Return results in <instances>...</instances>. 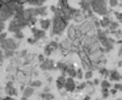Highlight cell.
I'll use <instances>...</instances> for the list:
<instances>
[{"instance_id": "obj_1", "label": "cell", "mask_w": 122, "mask_h": 100, "mask_svg": "<svg viewBox=\"0 0 122 100\" xmlns=\"http://www.w3.org/2000/svg\"><path fill=\"white\" fill-rule=\"evenodd\" d=\"M67 22H68V21H67L66 18H63L59 15H55L54 16V20L51 21V33L55 34V36L62 34L63 30L67 28Z\"/></svg>"}, {"instance_id": "obj_2", "label": "cell", "mask_w": 122, "mask_h": 100, "mask_svg": "<svg viewBox=\"0 0 122 100\" xmlns=\"http://www.w3.org/2000/svg\"><path fill=\"white\" fill-rule=\"evenodd\" d=\"M91 9L95 13L101 16L108 15V9H106V3L105 0H92L91 1Z\"/></svg>"}, {"instance_id": "obj_3", "label": "cell", "mask_w": 122, "mask_h": 100, "mask_svg": "<svg viewBox=\"0 0 122 100\" xmlns=\"http://www.w3.org/2000/svg\"><path fill=\"white\" fill-rule=\"evenodd\" d=\"M17 47H19V44H17V41L15 38H5L4 41L0 42V49L3 50H13V51H16Z\"/></svg>"}, {"instance_id": "obj_4", "label": "cell", "mask_w": 122, "mask_h": 100, "mask_svg": "<svg viewBox=\"0 0 122 100\" xmlns=\"http://www.w3.org/2000/svg\"><path fill=\"white\" fill-rule=\"evenodd\" d=\"M13 15H15L13 11L8 9L5 5H3V8L0 9V21H3V22H4V21L9 20L11 17H13Z\"/></svg>"}, {"instance_id": "obj_5", "label": "cell", "mask_w": 122, "mask_h": 100, "mask_svg": "<svg viewBox=\"0 0 122 100\" xmlns=\"http://www.w3.org/2000/svg\"><path fill=\"white\" fill-rule=\"evenodd\" d=\"M40 67H41V70H42V71H50V70H54V68H55V63H54L53 59L46 58V59L41 63Z\"/></svg>"}, {"instance_id": "obj_6", "label": "cell", "mask_w": 122, "mask_h": 100, "mask_svg": "<svg viewBox=\"0 0 122 100\" xmlns=\"http://www.w3.org/2000/svg\"><path fill=\"white\" fill-rule=\"evenodd\" d=\"M108 80L109 82H114V83H119V82L122 80V75L117 70H110L109 76H108Z\"/></svg>"}, {"instance_id": "obj_7", "label": "cell", "mask_w": 122, "mask_h": 100, "mask_svg": "<svg viewBox=\"0 0 122 100\" xmlns=\"http://www.w3.org/2000/svg\"><path fill=\"white\" fill-rule=\"evenodd\" d=\"M76 89V84L74 82V78H67L66 79V83H64V91L66 92H74Z\"/></svg>"}, {"instance_id": "obj_8", "label": "cell", "mask_w": 122, "mask_h": 100, "mask_svg": "<svg viewBox=\"0 0 122 100\" xmlns=\"http://www.w3.org/2000/svg\"><path fill=\"white\" fill-rule=\"evenodd\" d=\"M32 33H33V37H34L37 41H40V39H42V38H45V37H46V32L45 30L38 29V28H34V26L32 28Z\"/></svg>"}, {"instance_id": "obj_9", "label": "cell", "mask_w": 122, "mask_h": 100, "mask_svg": "<svg viewBox=\"0 0 122 100\" xmlns=\"http://www.w3.org/2000/svg\"><path fill=\"white\" fill-rule=\"evenodd\" d=\"M66 79H67L66 74H61V75H59L58 78H56L55 86H56V88H58L59 91H62V89L64 88V83H66Z\"/></svg>"}, {"instance_id": "obj_10", "label": "cell", "mask_w": 122, "mask_h": 100, "mask_svg": "<svg viewBox=\"0 0 122 100\" xmlns=\"http://www.w3.org/2000/svg\"><path fill=\"white\" fill-rule=\"evenodd\" d=\"M5 92H7V95L11 96V97H13V96H16V95H17V89L13 87V82H8V83H7Z\"/></svg>"}, {"instance_id": "obj_11", "label": "cell", "mask_w": 122, "mask_h": 100, "mask_svg": "<svg viewBox=\"0 0 122 100\" xmlns=\"http://www.w3.org/2000/svg\"><path fill=\"white\" fill-rule=\"evenodd\" d=\"M40 26L42 30H49V29H51V20H49V18H41L40 20Z\"/></svg>"}, {"instance_id": "obj_12", "label": "cell", "mask_w": 122, "mask_h": 100, "mask_svg": "<svg viewBox=\"0 0 122 100\" xmlns=\"http://www.w3.org/2000/svg\"><path fill=\"white\" fill-rule=\"evenodd\" d=\"M36 11V16H46L47 15V7L41 5V7H34Z\"/></svg>"}, {"instance_id": "obj_13", "label": "cell", "mask_w": 122, "mask_h": 100, "mask_svg": "<svg viewBox=\"0 0 122 100\" xmlns=\"http://www.w3.org/2000/svg\"><path fill=\"white\" fill-rule=\"evenodd\" d=\"M66 75H68L70 78H75V76H76V68H75L74 65H67Z\"/></svg>"}, {"instance_id": "obj_14", "label": "cell", "mask_w": 122, "mask_h": 100, "mask_svg": "<svg viewBox=\"0 0 122 100\" xmlns=\"http://www.w3.org/2000/svg\"><path fill=\"white\" fill-rule=\"evenodd\" d=\"M112 22V20L109 18V16L106 15V16H104L102 18H101V21H100V26L102 29H108L109 28V24Z\"/></svg>"}, {"instance_id": "obj_15", "label": "cell", "mask_w": 122, "mask_h": 100, "mask_svg": "<svg viewBox=\"0 0 122 100\" xmlns=\"http://www.w3.org/2000/svg\"><path fill=\"white\" fill-rule=\"evenodd\" d=\"M70 4H68V0H59L58 1V9L61 11H67L70 9Z\"/></svg>"}, {"instance_id": "obj_16", "label": "cell", "mask_w": 122, "mask_h": 100, "mask_svg": "<svg viewBox=\"0 0 122 100\" xmlns=\"http://www.w3.org/2000/svg\"><path fill=\"white\" fill-rule=\"evenodd\" d=\"M108 29H98L97 30V36H96V38L98 39V41H101V39H104V38H106V37H108Z\"/></svg>"}, {"instance_id": "obj_17", "label": "cell", "mask_w": 122, "mask_h": 100, "mask_svg": "<svg viewBox=\"0 0 122 100\" xmlns=\"http://www.w3.org/2000/svg\"><path fill=\"white\" fill-rule=\"evenodd\" d=\"M34 94V88H32V87H25L24 89H22V97H29L32 96V95Z\"/></svg>"}, {"instance_id": "obj_18", "label": "cell", "mask_w": 122, "mask_h": 100, "mask_svg": "<svg viewBox=\"0 0 122 100\" xmlns=\"http://www.w3.org/2000/svg\"><path fill=\"white\" fill-rule=\"evenodd\" d=\"M89 9H91V3L80 0V11H81V12H87V11H89Z\"/></svg>"}, {"instance_id": "obj_19", "label": "cell", "mask_w": 122, "mask_h": 100, "mask_svg": "<svg viewBox=\"0 0 122 100\" xmlns=\"http://www.w3.org/2000/svg\"><path fill=\"white\" fill-rule=\"evenodd\" d=\"M117 29H119V22L118 21H112V22L109 24L108 30L109 32H114V30H117Z\"/></svg>"}, {"instance_id": "obj_20", "label": "cell", "mask_w": 122, "mask_h": 100, "mask_svg": "<svg viewBox=\"0 0 122 100\" xmlns=\"http://www.w3.org/2000/svg\"><path fill=\"white\" fill-rule=\"evenodd\" d=\"M100 84H101V88H102V89H110V87H112V82L106 80V79L101 80Z\"/></svg>"}, {"instance_id": "obj_21", "label": "cell", "mask_w": 122, "mask_h": 100, "mask_svg": "<svg viewBox=\"0 0 122 100\" xmlns=\"http://www.w3.org/2000/svg\"><path fill=\"white\" fill-rule=\"evenodd\" d=\"M98 72H100V75H102L104 78H108L110 70H108L106 67H98Z\"/></svg>"}, {"instance_id": "obj_22", "label": "cell", "mask_w": 122, "mask_h": 100, "mask_svg": "<svg viewBox=\"0 0 122 100\" xmlns=\"http://www.w3.org/2000/svg\"><path fill=\"white\" fill-rule=\"evenodd\" d=\"M55 68L61 70V71H62V74H66L67 65H66V63H63V62H58V63H56V66H55Z\"/></svg>"}, {"instance_id": "obj_23", "label": "cell", "mask_w": 122, "mask_h": 100, "mask_svg": "<svg viewBox=\"0 0 122 100\" xmlns=\"http://www.w3.org/2000/svg\"><path fill=\"white\" fill-rule=\"evenodd\" d=\"M32 88H38V87H42V82L41 80H32L29 84Z\"/></svg>"}, {"instance_id": "obj_24", "label": "cell", "mask_w": 122, "mask_h": 100, "mask_svg": "<svg viewBox=\"0 0 122 100\" xmlns=\"http://www.w3.org/2000/svg\"><path fill=\"white\" fill-rule=\"evenodd\" d=\"M41 97H42V100H54V95L53 94H50V92H49V94H41Z\"/></svg>"}, {"instance_id": "obj_25", "label": "cell", "mask_w": 122, "mask_h": 100, "mask_svg": "<svg viewBox=\"0 0 122 100\" xmlns=\"http://www.w3.org/2000/svg\"><path fill=\"white\" fill-rule=\"evenodd\" d=\"M47 46L54 51V50H56L59 47V45H58V42H56V41H51V42H49V44H47Z\"/></svg>"}, {"instance_id": "obj_26", "label": "cell", "mask_w": 122, "mask_h": 100, "mask_svg": "<svg viewBox=\"0 0 122 100\" xmlns=\"http://www.w3.org/2000/svg\"><path fill=\"white\" fill-rule=\"evenodd\" d=\"M3 53H4V58H12L16 51H13V50H4Z\"/></svg>"}, {"instance_id": "obj_27", "label": "cell", "mask_w": 122, "mask_h": 100, "mask_svg": "<svg viewBox=\"0 0 122 100\" xmlns=\"http://www.w3.org/2000/svg\"><path fill=\"white\" fill-rule=\"evenodd\" d=\"M84 78L87 79V80H91V79L93 78V71L92 70H87L85 74H84Z\"/></svg>"}, {"instance_id": "obj_28", "label": "cell", "mask_w": 122, "mask_h": 100, "mask_svg": "<svg viewBox=\"0 0 122 100\" xmlns=\"http://www.w3.org/2000/svg\"><path fill=\"white\" fill-rule=\"evenodd\" d=\"M85 87H87V82H81L80 84H77V86H76V89H75V91H83Z\"/></svg>"}, {"instance_id": "obj_29", "label": "cell", "mask_w": 122, "mask_h": 100, "mask_svg": "<svg viewBox=\"0 0 122 100\" xmlns=\"http://www.w3.org/2000/svg\"><path fill=\"white\" fill-rule=\"evenodd\" d=\"M15 38L16 39H22L24 38V33H22V30H19L15 33Z\"/></svg>"}, {"instance_id": "obj_30", "label": "cell", "mask_w": 122, "mask_h": 100, "mask_svg": "<svg viewBox=\"0 0 122 100\" xmlns=\"http://www.w3.org/2000/svg\"><path fill=\"white\" fill-rule=\"evenodd\" d=\"M76 78H79V79L84 78V72H83L81 68H77V70H76Z\"/></svg>"}, {"instance_id": "obj_31", "label": "cell", "mask_w": 122, "mask_h": 100, "mask_svg": "<svg viewBox=\"0 0 122 100\" xmlns=\"http://www.w3.org/2000/svg\"><path fill=\"white\" fill-rule=\"evenodd\" d=\"M114 16H116V18H117L118 22H122V12H116Z\"/></svg>"}, {"instance_id": "obj_32", "label": "cell", "mask_w": 122, "mask_h": 100, "mask_svg": "<svg viewBox=\"0 0 122 100\" xmlns=\"http://www.w3.org/2000/svg\"><path fill=\"white\" fill-rule=\"evenodd\" d=\"M5 38H8V34H7L5 32H1V33H0V42L4 41Z\"/></svg>"}, {"instance_id": "obj_33", "label": "cell", "mask_w": 122, "mask_h": 100, "mask_svg": "<svg viewBox=\"0 0 122 100\" xmlns=\"http://www.w3.org/2000/svg\"><path fill=\"white\" fill-rule=\"evenodd\" d=\"M101 95H102L104 99H106V97L110 95V94H109V89H102V91H101Z\"/></svg>"}, {"instance_id": "obj_34", "label": "cell", "mask_w": 122, "mask_h": 100, "mask_svg": "<svg viewBox=\"0 0 122 100\" xmlns=\"http://www.w3.org/2000/svg\"><path fill=\"white\" fill-rule=\"evenodd\" d=\"M112 33L114 34V36L118 38V37H122V30H119V29H117V30H114V32H112Z\"/></svg>"}, {"instance_id": "obj_35", "label": "cell", "mask_w": 122, "mask_h": 100, "mask_svg": "<svg viewBox=\"0 0 122 100\" xmlns=\"http://www.w3.org/2000/svg\"><path fill=\"white\" fill-rule=\"evenodd\" d=\"M37 39L34 38V37H30V38H28V44H30V45H34V44H37Z\"/></svg>"}, {"instance_id": "obj_36", "label": "cell", "mask_w": 122, "mask_h": 100, "mask_svg": "<svg viewBox=\"0 0 122 100\" xmlns=\"http://www.w3.org/2000/svg\"><path fill=\"white\" fill-rule=\"evenodd\" d=\"M113 88H116L117 91H122V84L121 83H114Z\"/></svg>"}, {"instance_id": "obj_37", "label": "cell", "mask_w": 122, "mask_h": 100, "mask_svg": "<svg viewBox=\"0 0 122 100\" xmlns=\"http://www.w3.org/2000/svg\"><path fill=\"white\" fill-rule=\"evenodd\" d=\"M109 5L110 7H117L118 5V0H109Z\"/></svg>"}, {"instance_id": "obj_38", "label": "cell", "mask_w": 122, "mask_h": 100, "mask_svg": "<svg viewBox=\"0 0 122 100\" xmlns=\"http://www.w3.org/2000/svg\"><path fill=\"white\" fill-rule=\"evenodd\" d=\"M45 59H46L45 54H40V55H38V61H40L41 63H42V62H43V61H45Z\"/></svg>"}, {"instance_id": "obj_39", "label": "cell", "mask_w": 122, "mask_h": 100, "mask_svg": "<svg viewBox=\"0 0 122 100\" xmlns=\"http://www.w3.org/2000/svg\"><path fill=\"white\" fill-rule=\"evenodd\" d=\"M26 54H28V50H21V53H20V57L24 58V57H26Z\"/></svg>"}, {"instance_id": "obj_40", "label": "cell", "mask_w": 122, "mask_h": 100, "mask_svg": "<svg viewBox=\"0 0 122 100\" xmlns=\"http://www.w3.org/2000/svg\"><path fill=\"white\" fill-rule=\"evenodd\" d=\"M4 61V53H3V50H0V63Z\"/></svg>"}, {"instance_id": "obj_41", "label": "cell", "mask_w": 122, "mask_h": 100, "mask_svg": "<svg viewBox=\"0 0 122 100\" xmlns=\"http://www.w3.org/2000/svg\"><path fill=\"white\" fill-rule=\"evenodd\" d=\"M117 92H118V91H117L116 88H112V89H109V94H110V95H116Z\"/></svg>"}, {"instance_id": "obj_42", "label": "cell", "mask_w": 122, "mask_h": 100, "mask_svg": "<svg viewBox=\"0 0 122 100\" xmlns=\"http://www.w3.org/2000/svg\"><path fill=\"white\" fill-rule=\"evenodd\" d=\"M100 79H95V80H92V83H93V86H97V84H100Z\"/></svg>"}, {"instance_id": "obj_43", "label": "cell", "mask_w": 122, "mask_h": 100, "mask_svg": "<svg viewBox=\"0 0 122 100\" xmlns=\"http://www.w3.org/2000/svg\"><path fill=\"white\" fill-rule=\"evenodd\" d=\"M42 92H43V94H49V92H50V87H49V86H47V87H45Z\"/></svg>"}, {"instance_id": "obj_44", "label": "cell", "mask_w": 122, "mask_h": 100, "mask_svg": "<svg viewBox=\"0 0 122 100\" xmlns=\"http://www.w3.org/2000/svg\"><path fill=\"white\" fill-rule=\"evenodd\" d=\"M3 5H4V0H0V9L3 8Z\"/></svg>"}, {"instance_id": "obj_45", "label": "cell", "mask_w": 122, "mask_h": 100, "mask_svg": "<svg viewBox=\"0 0 122 100\" xmlns=\"http://www.w3.org/2000/svg\"><path fill=\"white\" fill-rule=\"evenodd\" d=\"M83 100H91V97H89V96H85V97H84V99H83Z\"/></svg>"}, {"instance_id": "obj_46", "label": "cell", "mask_w": 122, "mask_h": 100, "mask_svg": "<svg viewBox=\"0 0 122 100\" xmlns=\"http://www.w3.org/2000/svg\"><path fill=\"white\" fill-rule=\"evenodd\" d=\"M118 54H119V55H122V46H121V49H119V51H118Z\"/></svg>"}, {"instance_id": "obj_47", "label": "cell", "mask_w": 122, "mask_h": 100, "mask_svg": "<svg viewBox=\"0 0 122 100\" xmlns=\"http://www.w3.org/2000/svg\"><path fill=\"white\" fill-rule=\"evenodd\" d=\"M118 66H122V61H119V62H118Z\"/></svg>"}, {"instance_id": "obj_48", "label": "cell", "mask_w": 122, "mask_h": 100, "mask_svg": "<svg viewBox=\"0 0 122 100\" xmlns=\"http://www.w3.org/2000/svg\"><path fill=\"white\" fill-rule=\"evenodd\" d=\"M21 100H28V97H21Z\"/></svg>"}]
</instances>
